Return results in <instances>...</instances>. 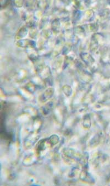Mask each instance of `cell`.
<instances>
[{
    "label": "cell",
    "instance_id": "6da1fadb",
    "mask_svg": "<svg viewBox=\"0 0 110 186\" xmlns=\"http://www.w3.org/2000/svg\"><path fill=\"white\" fill-rule=\"evenodd\" d=\"M17 45L20 48H34L36 46V43L33 40H30L28 39H24L20 40L17 41Z\"/></svg>",
    "mask_w": 110,
    "mask_h": 186
},
{
    "label": "cell",
    "instance_id": "7a4b0ae2",
    "mask_svg": "<svg viewBox=\"0 0 110 186\" xmlns=\"http://www.w3.org/2000/svg\"><path fill=\"white\" fill-rule=\"evenodd\" d=\"M101 39V35L99 34H94L92 37L90 48L92 51L96 50L99 46V39Z\"/></svg>",
    "mask_w": 110,
    "mask_h": 186
},
{
    "label": "cell",
    "instance_id": "3957f363",
    "mask_svg": "<svg viewBox=\"0 0 110 186\" xmlns=\"http://www.w3.org/2000/svg\"><path fill=\"white\" fill-rule=\"evenodd\" d=\"M54 90L53 88H48L45 90L39 97V101L41 102H46L53 96Z\"/></svg>",
    "mask_w": 110,
    "mask_h": 186
},
{
    "label": "cell",
    "instance_id": "277c9868",
    "mask_svg": "<svg viewBox=\"0 0 110 186\" xmlns=\"http://www.w3.org/2000/svg\"><path fill=\"white\" fill-rule=\"evenodd\" d=\"M80 57L87 66H91L95 62V60L92 55L87 52H81Z\"/></svg>",
    "mask_w": 110,
    "mask_h": 186
},
{
    "label": "cell",
    "instance_id": "5b68a950",
    "mask_svg": "<svg viewBox=\"0 0 110 186\" xmlns=\"http://www.w3.org/2000/svg\"><path fill=\"white\" fill-rule=\"evenodd\" d=\"M51 28L52 32H54L55 34H57L59 33L61 29V22L59 19L56 18L52 22Z\"/></svg>",
    "mask_w": 110,
    "mask_h": 186
},
{
    "label": "cell",
    "instance_id": "8992f818",
    "mask_svg": "<svg viewBox=\"0 0 110 186\" xmlns=\"http://www.w3.org/2000/svg\"><path fill=\"white\" fill-rule=\"evenodd\" d=\"M28 32V29L26 27H23L21 28L18 30V31L16 35V38L17 40V41L21 40L22 39L24 38V37L26 36Z\"/></svg>",
    "mask_w": 110,
    "mask_h": 186
},
{
    "label": "cell",
    "instance_id": "52a82bcc",
    "mask_svg": "<svg viewBox=\"0 0 110 186\" xmlns=\"http://www.w3.org/2000/svg\"><path fill=\"white\" fill-rule=\"evenodd\" d=\"M53 103L52 102H49L46 104L44 106H43V108H41L43 114L45 115H47L49 114V113L51 111V110L53 108Z\"/></svg>",
    "mask_w": 110,
    "mask_h": 186
},
{
    "label": "cell",
    "instance_id": "ba28073f",
    "mask_svg": "<svg viewBox=\"0 0 110 186\" xmlns=\"http://www.w3.org/2000/svg\"><path fill=\"white\" fill-rule=\"evenodd\" d=\"M29 49L28 51V56L31 60H37L38 59L39 57V55L37 54V52L35 50H34V48H28Z\"/></svg>",
    "mask_w": 110,
    "mask_h": 186
},
{
    "label": "cell",
    "instance_id": "9c48e42d",
    "mask_svg": "<svg viewBox=\"0 0 110 186\" xmlns=\"http://www.w3.org/2000/svg\"><path fill=\"white\" fill-rule=\"evenodd\" d=\"M63 91L66 96H69L72 93V89L71 87L68 85H65L63 87Z\"/></svg>",
    "mask_w": 110,
    "mask_h": 186
},
{
    "label": "cell",
    "instance_id": "30bf717a",
    "mask_svg": "<svg viewBox=\"0 0 110 186\" xmlns=\"http://www.w3.org/2000/svg\"><path fill=\"white\" fill-rule=\"evenodd\" d=\"M88 125L90 126L91 125V121H90V118L89 116L86 115L84 116V120H83V126L85 127H89L88 126Z\"/></svg>",
    "mask_w": 110,
    "mask_h": 186
},
{
    "label": "cell",
    "instance_id": "8fae6325",
    "mask_svg": "<svg viewBox=\"0 0 110 186\" xmlns=\"http://www.w3.org/2000/svg\"><path fill=\"white\" fill-rule=\"evenodd\" d=\"M89 27H89L90 29L92 31H96L98 30V24H96V23L90 24Z\"/></svg>",
    "mask_w": 110,
    "mask_h": 186
},
{
    "label": "cell",
    "instance_id": "7c38bea8",
    "mask_svg": "<svg viewBox=\"0 0 110 186\" xmlns=\"http://www.w3.org/2000/svg\"><path fill=\"white\" fill-rule=\"evenodd\" d=\"M86 12L87 13V14H86H86V19H87L88 20V19H90V18H92V17H93L94 15V12L93 11H92V10L87 11Z\"/></svg>",
    "mask_w": 110,
    "mask_h": 186
},
{
    "label": "cell",
    "instance_id": "4fadbf2b",
    "mask_svg": "<svg viewBox=\"0 0 110 186\" xmlns=\"http://www.w3.org/2000/svg\"><path fill=\"white\" fill-rule=\"evenodd\" d=\"M14 3L17 7H22V6H23V2L22 1H16L14 2Z\"/></svg>",
    "mask_w": 110,
    "mask_h": 186
}]
</instances>
